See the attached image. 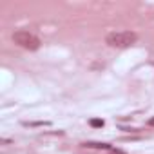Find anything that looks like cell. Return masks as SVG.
Returning a JSON list of instances; mask_svg holds the SVG:
<instances>
[{"label":"cell","mask_w":154,"mask_h":154,"mask_svg":"<svg viewBox=\"0 0 154 154\" xmlns=\"http://www.w3.org/2000/svg\"><path fill=\"white\" fill-rule=\"evenodd\" d=\"M149 125H152V127H154V116H152V118L149 120Z\"/></svg>","instance_id":"cell-6"},{"label":"cell","mask_w":154,"mask_h":154,"mask_svg":"<svg viewBox=\"0 0 154 154\" xmlns=\"http://www.w3.org/2000/svg\"><path fill=\"white\" fill-rule=\"evenodd\" d=\"M89 123H91V127H103V125H105V122L100 120V118H93Z\"/></svg>","instance_id":"cell-4"},{"label":"cell","mask_w":154,"mask_h":154,"mask_svg":"<svg viewBox=\"0 0 154 154\" xmlns=\"http://www.w3.org/2000/svg\"><path fill=\"white\" fill-rule=\"evenodd\" d=\"M111 154H127V152H123L120 149H111Z\"/></svg>","instance_id":"cell-5"},{"label":"cell","mask_w":154,"mask_h":154,"mask_svg":"<svg viewBox=\"0 0 154 154\" xmlns=\"http://www.w3.org/2000/svg\"><path fill=\"white\" fill-rule=\"evenodd\" d=\"M84 147H89V149H105V150H111V145L109 143H100V141H85Z\"/></svg>","instance_id":"cell-3"},{"label":"cell","mask_w":154,"mask_h":154,"mask_svg":"<svg viewBox=\"0 0 154 154\" xmlns=\"http://www.w3.org/2000/svg\"><path fill=\"white\" fill-rule=\"evenodd\" d=\"M136 40H138V35L132 31H114V33H109L105 38V42L111 47H118V49L131 47Z\"/></svg>","instance_id":"cell-1"},{"label":"cell","mask_w":154,"mask_h":154,"mask_svg":"<svg viewBox=\"0 0 154 154\" xmlns=\"http://www.w3.org/2000/svg\"><path fill=\"white\" fill-rule=\"evenodd\" d=\"M13 40H15V44H18L24 49H29V51H35V49L40 47V40L35 35H31L29 31H17V33H13Z\"/></svg>","instance_id":"cell-2"}]
</instances>
